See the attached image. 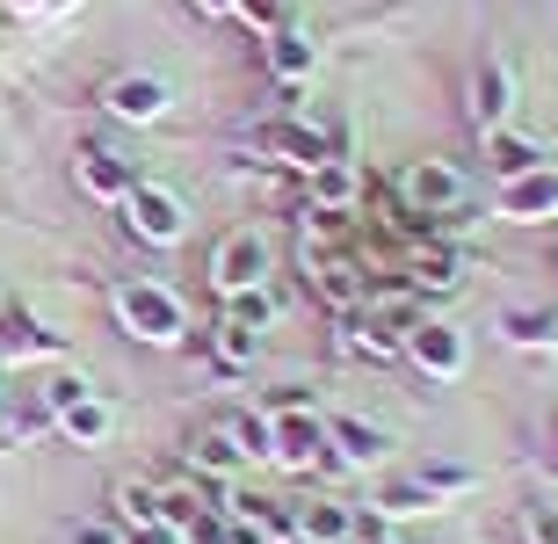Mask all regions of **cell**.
Masks as SVG:
<instances>
[{
  "label": "cell",
  "mask_w": 558,
  "mask_h": 544,
  "mask_svg": "<svg viewBox=\"0 0 558 544\" xmlns=\"http://www.w3.org/2000/svg\"><path fill=\"white\" fill-rule=\"evenodd\" d=\"M109 313H117V327H124L131 341H145V349H182L189 341V305H182V291H167L160 276H117Z\"/></svg>",
  "instance_id": "1"
},
{
  "label": "cell",
  "mask_w": 558,
  "mask_h": 544,
  "mask_svg": "<svg viewBox=\"0 0 558 544\" xmlns=\"http://www.w3.org/2000/svg\"><path fill=\"white\" fill-rule=\"evenodd\" d=\"M392 196H399V210L407 218H450V210H464L472 204V182H464V168L457 160H407V174L392 182Z\"/></svg>",
  "instance_id": "2"
},
{
  "label": "cell",
  "mask_w": 558,
  "mask_h": 544,
  "mask_svg": "<svg viewBox=\"0 0 558 544\" xmlns=\"http://www.w3.org/2000/svg\"><path fill=\"white\" fill-rule=\"evenodd\" d=\"M399 363H414L428 385H457V377L472 371V341H464V327H450V319H428L421 313L407 335H399Z\"/></svg>",
  "instance_id": "3"
},
{
  "label": "cell",
  "mask_w": 558,
  "mask_h": 544,
  "mask_svg": "<svg viewBox=\"0 0 558 544\" xmlns=\"http://www.w3.org/2000/svg\"><path fill=\"white\" fill-rule=\"evenodd\" d=\"M269 269H276V247H269V232H254V226L226 232V240L210 247V291H218V298L262 291V283H269Z\"/></svg>",
  "instance_id": "4"
},
{
  "label": "cell",
  "mask_w": 558,
  "mask_h": 544,
  "mask_svg": "<svg viewBox=\"0 0 558 544\" xmlns=\"http://www.w3.org/2000/svg\"><path fill=\"white\" fill-rule=\"evenodd\" d=\"M124 226L138 232L145 247H182L189 240V204L174 196V189H160V182H138L124 196Z\"/></svg>",
  "instance_id": "5"
},
{
  "label": "cell",
  "mask_w": 558,
  "mask_h": 544,
  "mask_svg": "<svg viewBox=\"0 0 558 544\" xmlns=\"http://www.w3.org/2000/svg\"><path fill=\"white\" fill-rule=\"evenodd\" d=\"M269 464L283 472H327V421L312 414H269Z\"/></svg>",
  "instance_id": "6"
},
{
  "label": "cell",
  "mask_w": 558,
  "mask_h": 544,
  "mask_svg": "<svg viewBox=\"0 0 558 544\" xmlns=\"http://www.w3.org/2000/svg\"><path fill=\"white\" fill-rule=\"evenodd\" d=\"M494 218H508V226H551L558 218V160L515 174V182H500L494 189Z\"/></svg>",
  "instance_id": "7"
},
{
  "label": "cell",
  "mask_w": 558,
  "mask_h": 544,
  "mask_svg": "<svg viewBox=\"0 0 558 544\" xmlns=\"http://www.w3.org/2000/svg\"><path fill=\"white\" fill-rule=\"evenodd\" d=\"M385 450H392V436L377 421H355V414L327 421V472H371V464H385Z\"/></svg>",
  "instance_id": "8"
},
{
  "label": "cell",
  "mask_w": 558,
  "mask_h": 544,
  "mask_svg": "<svg viewBox=\"0 0 558 544\" xmlns=\"http://www.w3.org/2000/svg\"><path fill=\"white\" fill-rule=\"evenodd\" d=\"M464 117H472L478 138L508 131V117H515V73H508V59H486L472 73V102H464Z\"/></svg>",
  "instance_id": "9"
},
{
  "label": "cell",
  "mask_w": 558,
  "mask_h": 544,
  "mask_svg": "<svg viewBox=\"0 0 558 544\" xmlns=\"http://www.w3.org/2000/svg\"><path fill=\"white\" fill-rule=\"evenodd\" d=\"M305 210H333V218L363 210V168H355L349 153H333V160H319L305 174Z\"/></svg>",
  "instance_id": "10"
},
{
  "label": "cell",
  "mask_w": 558,
  "mask_h": 544,
  "mask_svg": "<svg viewBox=\"0 0 558 544\" xmlns=\"http://www.w3.org/2000/svg\"><path fill=\"white\" fill-rule=\"evenodd\" d=\"M333 349L355 363H399V327H385L371 305H355V313H333Z\"/></svg>",
  "instance_id": "11"
},
{
  "label": "cell",
  "mask_w": 558,
  "mask_h": 544,
  "mask_svg": "<svg viewBox=\"0 0 558 544\" xmlns=\"http://www.w3.org/2000/svg\"><path fill=\"white\" fill-rule=\"evenodd\" d=\"M240 472H247V450L232 443L226 414H218V421H204V428L189 436V480H218V486H232Z\"/></svg>",
  "instance_id": "12"
},
{
  "label": "cell",
  "mask_w": 558,
  "mask_h": 544,
  "mask_svg": "<svg viewBox=\"0 0 558 544\" xmlns=\"http://www.w3.org/2000/svg\"><path fill=\"white\" fill-rule=\"evenodd\" d=\"M167 81H153V73H117V81L102 87V109L117 117V124H160L167 117Z\"/></svg>",
  "instance_id": "13"
},
{
  "label": "cell",
  "mask_w": 558,
  "mask_h": 544,
  "mask_svg": "<svg viewBox=\"0 0 558 544\" xmlns=\"http://www.w3.org/2000/svg\"><path fill=\"white\" fill-rule=\"evenodd\" d=\"M73 182L95 196V204H124L131 189L145 182L138 168H131L124 153H109V146H81V160H73Z\"/></svg>",
  "instance_id": "14"
},
{
  "label": "cell",
  "mask_w": 558,
  "mask_h": 544,
  "mask_svg": "<svg viewBox=\"0 0 558 544\" xmlns=\"http://www.w3.org/2000/svg\"><path fill=\"white\" fill-rule=\"evenodd\" d=\"M355 537V508L333 501V494H312L298 501V544H349Z\"/></svg>",
  "instance_id": "15"
},
{
  "label": "cell",
  "mask_w": 558,
  "mask_h": 544,
  "mask_svg": "<svg viewBox=\"0 0 558 544\" xmlns=\"http://www.w3.org/2000/svg\"><path fill=\"white\" fill-rule=\"evenodd\" d=\"M51 428H59L65 443H81V450H95V443H109L117 414H109V399H102V392H81L73 407H59V414H51Z\"/></svg>",
  "instance_id": "16"
},
{
  "label": "cell",
  "mask_w": 558,
  "mask_h": 544,
  "mask_svg": "<svg viewBox=\"0 0 558 544\" xmlns=\"http://www.w3.org/2000/svg\"><path fill=\"white\" fill-rule=\"evenodd\" d=\"M204 349H210V371L218 377H240V371H254V356H262V335L240 327V319H218Z\"/></svg>",
  "instance_id": "17"
},
{
  "label": "cell",
  "mask_w": 558,
  "mask_h": 544,
  "mask_svg": "<svg viewBox=\"0 0 558 544\" xmlns=\"http://www.w3.org/2000/svg\"><path fill=\"white\" fill-rule=\"evenodd\" d=\"M312 65H319V51H312V37L283 22V29L269 37V73H276L283 87H305V81H312Z\"/></svg>",
  "instance_id": "18"
},
{
  "label": "cell",
  "mask_w": 558,
  "mask_h": 544,
  "mask_svg": "<svg viewBox=\"0 0 558 544\" xmlns=\"http://www.w3.org/2000/svg\"><path fill=\"white\" fill-rule=\"evenodd\" d=\"M109 523H117V530L160 523V480H117V486H109Z\"/></svg>",
  "instance_id": "19"
},
{
  "label": "cell",
  "mask_w": 558,
  "mask_h": 544,
  "mask_svg": "<svg viewBox=\"0 0 558 544\" xmlns=\"http://www.w3.org/2000/svg\"><path fill=\"white\" fill-rule=\"evenodd\" d=\"M486 168H494V182H515V174L544 168V146L522 138V131H494V138H486Z\"/></svg>",
  "instance_id": "20"
},
{
  "label": "cell",
  "mask_w": 558,
  "mask_h": 544,
  "mask_svg": "<svg viewBox=\"0 0 558 544\" xmlns=\"http://www.w3.org/2000/svg\"><path fill=\"white\" fill-rule=\"evenodd\" d=\"M371 508H377V523H407V516H435L442 501H435L428 486L407 472V480H385V486H377V501H371Z\"/></svg>",
  "instance_id": "21"
},
{
  "label": "cell",
  "mask_w": 558,
  "mask_h": 544,
  "mask_svg": "<svg viewBox=\"0 0 558 544\" xmlns=\"http://www.w3.org/2000/svg\"><path fill=\"white\" fill-rule=\"evenodd\" d=\"M494 327H500V341H508V349H551V335H558V319L537 313V305H508Z\"/></svg>",
  "instance_id": "22"
},
{
  "label": "cell",
  "mask_w": 558,
  "mask_h": 544,
  "mask_svg": "<svg viewBox=\"0 0 558 544\" xmlns=\"http://www.w3.org/2000/svg\"><path fill=\"white\" fill-rule=\"evenodd\" d=\"M44 428H51V407H44V392H29V399H15V407H8V414H0V443H37Z\"/></svg>",
  "instance_id": "23"
},
{
  "label": "cell",
  "mask_w": 558,
  "mask_h": 544,
  "mask_svg": "<svg viewBox=\"0 0 558 544\" xmlns=\"http://www.w3.org/2000/svg\"><path fill=\"white\" fill-rule=\"evenodd\" d=\"M204 508H210V494H204L196 480H167V486H160V523H167V530H189Z\"/></svg>",
  "instance_id": "24"
},
{
  "label": "cell",
  "mask_w": 558,
  "mask_h": 544,
  "mask_svg": "<svg viewBox=\"0 0 558 544\" xmlns=\"http://www.w3.org/2000/svg\"><path fill=\"white\" fill-rule=\"evenodd\" d=\"M414 480L428 486L435 501H450V494H472V486H478V472H472V464H457V458H428V464L414 472Z\"/></svg>",
  "instance_id": "25"
},
{
  "label": "cell",
  "mask_w": 558,
  "mask_h": 544,
  "mask_svg": "<svg viewBox=\"0 0 558 544\" xmlns=\"http://www.w3.org/2000/svg\"><path fill=\"white\" fill-rule=\"evenodd\" d=\"M226 428H232V443L247 450V464L269 458V414H262V407H240V414H226Z\"/></svg>",
  "instance_id": "26"
},
{
  "label": "cell",
  "mask_w": 558,
  "mask_h": 544,
  "mask_svg": "<svg viewBox=\"0 0 558 544\" xmlns=\"http://www.w3.org/2000/svg\"><path fill=\"white\" fill-rule=\"evenodd\" d=\"M226 319H240V327H254V335H262V327L276 319V298H269V283H262V291H240V298H226Z\"/></svg>",
  "instance_id": "27"
},
{
  "label": "cell",
  "mask_w": 558,
  "mask_h": 544,
  "mask_svg": "<svg viewBox=\"0 0 558 544\" xmlns=\"http://www.w3.org/2000/svg\"><path fill=\"white\" fill-rule=\"evenodd\" d=\"M283 8L290 0H232V15L247 22L254 37H276V29H283Z\"/></svg>",
  "instance_id": "28"
},
{
  "label": "cell",
  "mask_w": 558,
  "mask_h": 544,
  "mask_svg": "<svg viewBox=\"0 0 558 544\" xmlns=\"http://www.w3.org/2000/svg\"><path fill=\"white\" fill-rule=\"evenodd\" d=\"M312 392L305 385H276V392H262V414H305Z\"/></svg>",
  "instance_id": "29"
},
{
  "label": "cell",
  "mask_w": 558,
  "mask_h": 544,
  "mask_svg": "<svg viewBox=\"0 0 558 544\" xmlns=\"http://www.w3.org/2000/svg\"><path fill=\"white\" fill-rule=\"evenodd\" d=\"M522 544H558V508H530L522 516Z\"/></svg>",
  "instance_id": "30"
},
{
  "label": "cell",
  "mask_w": 558,
  "mask_h": 544,
  "mask_svg": "<svg viewBox=\"0 0 558 544\" xmlns=\"http://www.w3.org/2000/svg\"><path fill=\"white\" fill-rule=\"evenodd\" d=\"M117 544H182V530H167V523H131V530H117Z\"/></svg>",
  "instance_id": "31"
},
{
  "label": "cell",
  "mask_w": 558,
  "mask_h": 544,
  "mask_svg": "<svg viewBox=\"0 0 558 544\" xmlns=\"http://www.w3.org/2000/svg\"><path fill=\"white\" fill-rule=\"evenodd\" d=\"M65 544H117V523H109V516H102V523H73Z\"/></svg>",
  "instance_id": "32"
},
{
  "label": "cell",
  "mask_w": 558,
  "mask_h": 544,
  "mask_svg": "<svg viewBox=\"0 0 558 544\" xmlns=\"http://www.w3.org/2000/svg\"><path fill=\"white\" fill-rule=\"evenodd\" d=\"M196 15H232V0H189Z\"/></svg>",
  "instance_id": "33"
},
{
  "label": "cell",
  "mask_w": 558,
  "mask_h": 544,
  "mask_svg": "<svg viewBox=\"0 0 558 544\" xmlns=\"http://www.w3.org/2000/svg\"><path fill=\"white\" fill-rule=\"evenodd\" d=\"M544 450H551V472H558V414L544 421Z\"/></svg>",
  "instance_id": "34"
},
{
  "label": "cell",
  "mask_w": 558,
  "mask_h": 544,
  "mask_svg": "<svg viewBox=\"0 0 558 544\" xmlns=\"http://www.w3.org/2000/svg\"><path fill=\"white\" fill-rule=\"evenodd\" d=\"M15 8H22V15H29V8H44V0H15Z\"/></svg>",
  "instance_id": "35"
},
{
  "label": "cell",
  "mask_w": 558,
  "mask_h": 544,
  "mask_svg": "<svg viewBox=\"0 0 558 544\" xmlns=\"http://www.w3.org/2000/svg\"><path fill=\"white\" fill-rule=\"evenodd\" d=\"M44 8H73V0H44Z\"/></svg>",
  "instance_id": "36"
},
{
  "label": "cell",
  "mask_w": 558,
  "mask_h": 544,
  "mask_svg": "<svg viewBox=\"0 0 558 544\" xmlns=\"http://www.w3.org/2000/svg\"><path fill=\"white\" fill-rule=\"evenodd\" d=\"M371 544H392V537H371Z\"/></svg>",
  "instance_id": "37"
},
{
  "label": "cell",
  "mask_w": 558,
  "mask_h": 544,
  "mask_svg": "<svg viewBox=\"0 0 558 544\" xmlns=\"http://www.w3.org/2000/svg\"><path fill=\"white\" fill-rule=\"evenodd\" d=\"M276 544H298V537H276Z\"/></svg>",
  "instance_id": "38"
}]
</instances>
